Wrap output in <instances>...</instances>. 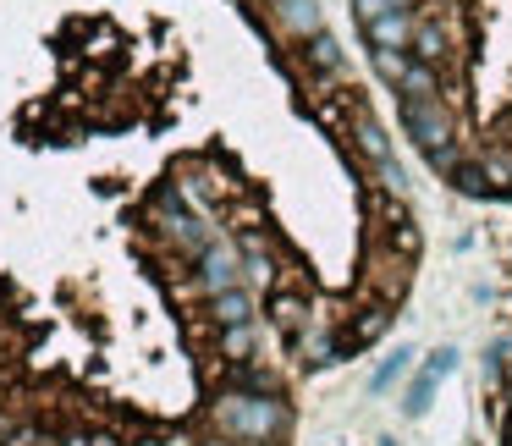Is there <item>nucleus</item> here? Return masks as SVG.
<instances>
[{"label":"nucleus","instance_id":"obj_1","mask_svg":"<svg viewBox=\"0 0 512 446\" xmlns=\"http://www.w3.org/2000/svg\"><path fill=\"white\" fill-rule=\"evenodd\" d=\"M210 424L215 435L243 446H276L292 430V408L276 391H243V386H221V397L210 402Z\"/></svg>","mask_w":512,"mask_h":446},{"label":"nucleus","instance_id":"obj_2","mask_svg":"<svg viewBox=\"0 0 512 446\" xmlns=\"http://www.w3.org/2000/svg\"><path fill=\"white\" fill-rule=\"evenodd\" d=\"M402 127L419 144V155H435V149L457 144V116L446 100H402Z\"/></svg>","mask_w":512,"mask_h":446},{"label":"nucleus","instance_id":"obj_3","mask_svg":"<svg viewBox=\"0 0 512 446\" xmlns=\"http://www.w3.org/2000/svg\"><path fill=\"white\" fill-rule=\"evenodd\" d=\"M243 248L237 243H226V237H215L210 248H204L199 259H193V281H199V292L210 298V292H232V287H243Z\"/></svg>","mask_w":512,"mask_h":446},{"label":"nucleus","instance_id":"obj_4","mask_svg":"<svg viewBox=\"0 0 512 446\" xmlns=\"http://www.w3.org/2000/svg\"><path fill=\"white\" fill-rule=\"evenodd\" d=\"M386 331H391V303H369V309H358L347 325H336V336H342V358L364 353V347L380 342Z\"/></svg>","mask_w":512,"mask_h":446},{"label":"nucleus","instance_id":"obj_5","mask_svg":"<svg viewBox=\"0 0 512 446\" xmlns=\"http://www.w3.org/2000/svg\"><path fill=\"white\" fill-rule=\"evenodd\" d=\"M292 353H298V364H303V369L342 364V336H336L331 325H320V320H314L309 331H298V336H292Z\"/></svg>","mask_w":512,"mask_h":446},{"label":"nucleus","instance_id":"obj_6","mask_svg":"<svg viewBox=\"0 0 512 446\" xmlns=\"http://www.w3.org/2000/svg\"><path fill=\"white\" fill-rule=\"evenodd\" d=\"M270 12H276V23L287 28L298 45L314 39V34H325V0H276Z\"/></svg>","mask_w":512,"mask_h":446},{"label":"nucleus","instance_id":"obj_7","mask_svg":"<svg viewBox=\"0 0 512 446\" xmlns=\"http://www.w3.org/2000/svg\"><path fill=\"white\" fill-rule=\"evenodd\" d=\"M265 314H270V325H276V331L287 336V342H292L298 331H309V325H314V309H309V298H303V292H287V287H281V292H270Z\"/></svg>","mask_w":512,"mask_h":446},{"label":"nucleus","instance_id":"obj_8","mask_svg":"<svg viewBox=\"0 0 512 446\" xmlns=\"http://www.w3.org/2000/svg\"><path fill=\"white\" fill-rule=\"evenodd\" d=\"M353 144H358V155H364L375 171H386L391 160H397V155H391V138H386V127H380L375 116L364 111V105H353Z\"/></svg>","mask_w":512,"mask_h":446},{"label":"nucleus","instance_id":"obj_9","mask_svg":"<svg viewBox=\"0 0 512 446\" xmlns=\"http://www.w3.org/2000/svg\"><path fill=\"white\" fill-rule=\"evenodd\" d=\"M204 314H210L215 331H221V325H248V320H254V292H248V287L210 292V298H204Z\"/></svg>","mask_w":512,"mask_h":446},{"label":"nucleus","instance_id":"obj_10","mask_svg":"<svg viewBox=\"0 0 512 446\" xmlns=\"http://www.w3.org/2000/svg\"><path fill=\"white\" fill-rule=\"evenodd\" d=\"M413 28H419V17H413V12H391V17H380V23H369L364 39H369V50H408L413 45Z\"/></svg>","mask_w":512,"mask_h":446},{"label":"nucleus","instance_id":"obj_11","mask_svg":"<svg viewBox=\"0 0 512 446\" xmlns=\"http://www.w3.org/2000/svg\"><path fill=\"white\" fill-rule=\"evenodd\" d=\"M254 347H259L254 320L248 325H221V331H215V353H221L226 364H254Z\"/></svg>","mask_w":512,"mask_h":446},{"label":"nucleus","instance_id":"obj_12","mask_svg":"<svg viewBox=\"0 0 512 446\" xmlns=\"http://www.w3.org/2000/svg\"><path fill=\"white\" fill-rule=\"evenodd\" d=\"M237 248H243V270H248V281H265V287H270V281H276V254H270L265 232H254V226H248Z\"/></svg>","mask_w":512,"mask_h":446},{"label":"nucleus","instance_id":"obj_13","mask_svg":"<svg viewBox=\"0 0 512 446\" xmlns=\"http://www.w3.org/2000/svg\"><path fill=\"white\" fill-rule=\"evenodd\" d=\"M446 182H452L463 199H496V182H490L485 160H457V171H452Z\"/></svg>","mask_w":512,"mask_h":446},{"label":"nucleus","instance_id":"obj_14","mask_svg":"<svg viewBox=\"0 0 512 446\" xmlns=\"http://www.w3.org/2000/svg\"><path fill=\"white\" fill-rule=\"evenodd\" d=\"M413 61H424V67H441L446 56H452V45H446V28L441 23H419L413 28Z\"/></svg>","mask_w":512,"mask_h":446},{"label":"nucleus","instance_id":"obj_15","mask_svg":"<svg viewBox=\"0 0 512 446\" xmlns=\"http://www.w3.org/2000/svg\"><path fill=\"white\" fill-rule=\"evenodd\" d=\"M397 94H402V100H441V72L424 67V61H413L408 78L397 83Z\"/></svg>","mask_w":512,"mask_h":446},{"label":"nucleus","instance_id":"obj_16","mask_svg":"<svg viewBox=\"0 0 512 446\" xmlns=\"http://www.w3.org/2000/svg\"><path fill=\"white\" fill-rule=\"evenodd\" d=\"M303 61L331 78V72H342V45H336L331 34H314V39H303Z\"/></svg>","mask_w":512,"mask_h":446},{"label":"nucleus","instance_id":"obj_17","mask_svg":"<svg viewBox=\"0 0 512 446\" xmlns=\"http://www.w3.org/2000/svg\"><path fill=\"white\" fill-rule=\"evenodd\" d=\"M369 61H375L380 83H391V89H397V83L408 78V67H413V50H369Z\"/></svg>","mask_w":512,"mask_h":446},{"label":"nucleus","instance_id":"obj_18","mask_svg":"<svg viewBox=\"0 0 512 446\" xmlns=\"http://www.w3.org/2000/svg\"><path fill=\"white\" fill-rule=\"evenodd\" d=\"M430 397H435V375H413V386H408V397H402V413H408V419H424V413H430Z\"/></svg>","mask_w":512,"mask_h":446},{"label":"nucleus","instance_id":"obj_19","mask_svg":"<svg viewBox=\"0 0 512 446\" xmlns=\"http://www.w3.org/2000/svg\"><path fill=\"white\" fill-rule=\"evenodd\" d=\"M391 12H413V0H353V17H358V28L380 23V17H391Z\"/></svg>","mask_w":512,"mask_h":446},{"label":"nucleus","instance_id":"obj_20","mask_svg":"<svg viewBox=\"0 0 512 446\" xmlns=\"http://www.w3.org/2000/svg\"><path fill=\"white\" fill-rule=\"evenodd\" d=\"M408 369H413V347H397V353H391L386 364L375 369V380H369V386H375V391H386L391 380H402V375H408Z\"/></svg>","mask_w":512,"mask_h":446},{"label":"nucleus","instance_id":"obj_21","mask_svg":"<svg viewBox=\"0 0 512 446\" xmlns=\"http://www.w3.org/2000/svg\"><path fill=\"white\" fill-rule=\"evenodd\" d=\"M0 446H50V430H39V424H12V430L0 435Z\"/></svg>","mask_w":512,"mask_h":446},{"label":"nucleus","instance_id":"obj_22","mask_svg":"<svg viewBox=\"0 0 512 446\" xmlns=\"http://www.w3.org/2000/svg\"><path fill=\"white\" fill-rule=\"evenodd\" d=\"M391 243H397L408 259L419 254V232H413V221H408V215H397V221H391Z\"/></svg>","mask_w":512,"mask_h":446},{"label":"nucleus","instance_id":"obj_23","mask_svg":"<svg viewBox=\"0 0 512 446\" xmlns=\"http://www.w3.org/2000/svg\"><path fill=\"white\" fill-rule=\"evenodd\" d=\"M452 369H457V347H435V353L424 358V375H435V380L452 375Z\"/></svg>","mask_w":512,"mask_h":446},{"label":"nucleus","instance_id":"obj_24","mask_svg":"<svg viewBox=\"0 0 512 446\" xmlns=\"http://www.w3.org/2000/svg\"><path fill=\"white\" fill-rule=\"evenodd\" d=\"M94 446H127V441H122V435H111V430H100V435H94Z\"/></svg>","mask_w":512,"mask_h":446},{"label":"nucleus","instance_id":"obj_25","mask_svg":"<svg viewBox=\"0 0 512 446\" xmlns=\"http://www.w3.org/2000/svg\"><path fill=\"white\" fill-rule=\"evenodd\" d=\"M199 446H237V441H226V435H215V441H199Z\"/></svg>","mask_w":512,"mask_h":446},{"label":"nucleus","instance_id":"obj_26","mask_svg":"<svg viewBox=\"0 0 512 446\" xmlns=\"http://www.w3.org/2000/svg\"><path fill=\"white\" fill-rule=\"evenodd\" d=\"M133 446H166V441H155V435H144V441H133Z\"/></svg>","mask_w":512,"mask_h":446},{"label":"nucleus","instance_id":"obj_27","mask_svg":"<svg viewBox=\"0 0 512 446\" xmlns=\"http://www.w3.org/2000/svg\"><path fill=\"white\" fill-rule=\"evenodd\" d=\"M166 446H193V441H182V435H171V441Z\"/></svg>","mask_w":512,"mask_h":446},{"label":"nucleus","instance_id":"obj_28","mask_svg":"<svg viewBox=\"0 0 512 446\" xmlns=\"http://www.w3.org/2000/svg\"><path fill=\"white\" fill-rule=\"evenodd\" d=\"M6 430H12V419H6V413H0V435H6Z\"/></svg>","mask_w":512,"mask_h":446},{"label":"nucleus","instance_id":"obj_29","mask_svg":"<svg viewBox=\"0 0 512 446\" xmlns=\"http://www.w3.org/2000/svg\"><path fill=\"white\" fill-rule=\"evenodd\" d=\"M380 446H397V441H380Z\"/></svg>","mask_w":512,"mask_h":446},{"label":"nucleus","instance_id":"obj_30","mask_svg":"<svg viewBox=\"0 0 512 446\" xmlns=\"http://www.w3.org/2000/svg\"><path fill=\"white\" fill-rule=\"evenodd\" d=\"M270 6H276V0H270Z\"/></svg>","mask_w":512,"mask_h":446}]
</instances>
